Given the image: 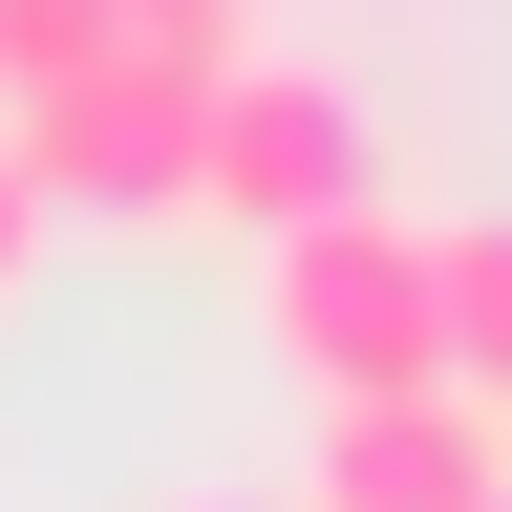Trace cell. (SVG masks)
<instances>
[{
  "label": "cell",
  "instance_id": "6",
  "mask_svg": "<svg viewBox=\"0 0 512 512\" xmlns=\"http://www.w3.org/2000/svg\"><path fill=\"white\" fill-rule=\"evenodd\" d=\"M86 64H128V22H107V0H0V107L86 86Z\"/></svg>",
  "mask_w": 512,
  "mask_h": 512
},
{
  "label": "cell",
  "instance_id": "5",
  "mask_svg": "<svg viewBox=\"0 0 512 512\" xmlns=\"http://www.w3.org/2000/svg\"><path fill=\"white\" fill-rule=\"evenodd\" d=\"M427 320H448V384H470V406H512V214L427 235Z\"/></svg>",
  "mask_w": 512,
  "mask_h": 512
},
{
  "label": "cell",
  "instance_id": "3",
  "mask_svg": "<svg viewBox=\"0 0 512 512\" xmlns=\"http://www.w3.org/2000/svg\"><path fill=\"white\" fill-rule=\"evenodd\" d=\"M363 192V107L320 86V64H214V107H192V214L235 235H299Z\"/></svg>",
  "mask_w": 512,
  "mask_h": 512
},
{
  "label": "cell",
  "instance_id": "1",
  "mask_svg": "<svg viewBox=\"0 0 512 512\" xmlns=\"http://www.w3.org/2000/svg\"><path fill=\"white\" fill-rule=\"evenodd\" d=\"M256 320H278V363L320 384V406H406V384H448L427 235L384 214V192H342V214H299V235H256Z\"/></svg>",
  "mask_w": 512,
  "mask_h": 512
},
{
  "label": "cell",
  "instance_id": "8",
  "mask_svg": "<svg viewBox=\"0 0 512 512\" xmlns=\"http://www.w3.org/2000/svg\"><path fill=\"white\" fill-rule=\"evenodd\" d=\"M22 256H43V171L0 150V299H22Z\"/></svg>",
  "mask_w": 512,
  "mask_h": 512
},
{
  "label": "cell",
  "instance_id": "7",
  "mask_svg": "<svg viewBox=\"0 0 512 512\" xmlns=\"http://www.w3.org/2000/svg\"><path fill=\"white\" fill-rule=\"evenodd\" d=\"M107 22L150 43V64H192V86H214V64H256V0H107Z\"/></svg>",
  "mask_w": 512,
  "mask_h": 512
},
{
  "label": "cell",
  "instance_id": "4",
  "mask_svg": "<svg viewBox=\"0 0 512 512\" xmlns=\"http://www.w3.org/2000/svg\"><path fill=\"white\" fill-rule=\"evenodd\" d=\"M491 491H512V406H470V384L320 406V470H299V512H491Z\"/></svg>",
  "mask_w": 512,
  "mask_h": 512
},
{
  "label": "cell",
  "instance_id": "9",
  "mask_svg": "<svg viewBox=\"0 0 512 512\" xmlns=\"http://www.w3.org/2000/svg\"><path fill=\"white\" fill-rule=\"evenodd\" d=\"M192 512H256V491H192Z\"/></svg>",
  "mask_w": 512,
  "mask_h": 512
},
{
  "label": "cell",
  "instance_id": "10",
  "mask_svg": "<svg viewBox=\"0 0 512 512\" xmlns=\"http://www.w3.org/2000/svg\"><path fill=\"white\" fill-rule=\"evenodd\" d=\"M491 512H512V491H491Z\"/></svg>",
  "mask_w": 512,
  "mask_h": 512
},
{
  "label": "cell",
  "instance_id": "2",
  "mask_svg": "<svg viewBox=\"0 0 512 512\" xmlns=\"http://www.w3.org/2000/svg\"><path fill=\"white\" fill-rule=\"evenodd\" d=\"M192 64H86V86H43V107H0V150L43 171V214H192Z\"/></svg>",
  "mask_w": 512,
  "mask_h": 512
}]
</instances>
